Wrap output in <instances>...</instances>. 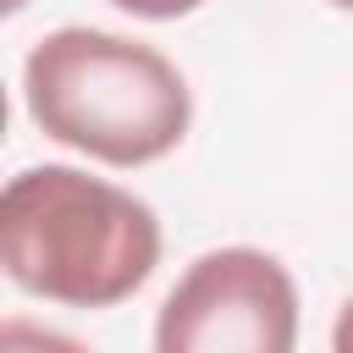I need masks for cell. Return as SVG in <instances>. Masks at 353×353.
Listing matches in <instances>:
<instances>
[{
  "label": "cell",
  "instance_id": "52a82bcc",
  "mask_svg": "<svg viewBox=\"0 0 353 353\" xmlns=\"http://www.w3.org/2000/svg\"><path fill=\"white\" fill-rule=\"evenodd\" d=\"M0 6H6V11H22V6H28V0H0Z\"/></svg>",
  "mask_w": 353,
  "mask_h": 353
},
{
  "label": "cell",
  "instance_id": "ba28073f",
  "mask_svg": "<svg viewBox=\"0 0 353 353\" xmlns=\"http://www.w3.org/2000/svg\"><path fill=\"white\" fill-rule=\"evenodd\" d=\"M331 6H336V11H353V0H331Z\"/></svg>",
  "mask_w": 353,
  "mask_h": 353
},
{
  "label": "cell",
  "instance_id": "5b68a950",
  "mask_svg": "<svg viewBox=\"0 0 353 353\" xmlns=\"http://www.w3.org/2000/svg\"><path fill=\"white\" fill-rule=\"evenodd\" d=\"M110 6H121V11H132V17H143V22H176V17L199 11L204 0H110Z\"/></svg>",
  "mask_w": 353,
  "mask_h": 353
},
{
  "label": "cell",
  "instance_id": "6da1fadb",
  "mask_svg": "<svg viewBox=\"0 0 353 353\" xmlns=\"http://www.w3.org/2000/svg\"><path fill=\"white\" fill-rule=\"evenodd\" d=\"M33 127L99 165H154L193 127V88L176 61L105 28H55L22 61Z\"/></svg>",
  "mask_w": 353,
  "mask_h": 353
},
{
  "label": "cell",
  "instance_id": "7a4b0ae2",
  "mask_svg": "<svg viewBox=\"0 0 353 353\" xmlns=\"http://www.w3.org/2000/svg\"><path fill=\"white\" fill-rule=\"evenodd\" d=\"M6 276L66 309H110L160 265L154 210L77 165H28L0 193Z\"/></svg>",
  "mask_w": 353,
  "mask_h": 353
},
{
  "label": "cell",
  "instance_id": "277c9868",
  "mask_svg": "<svg viewBox=\"0 0 353 353\" xmlns=\"http://www.w3.org/2000/svg\"><path fill=\"white\" fill-rule=\"evenodd\" d=\"M0 353H88V347L72 342L66 331H50V325H33V320L11 314L0 325Z\"/></svg>",
  "mask_w": 353,
  "mask_h": 353
},
{
  "label": "cell",
  "instance_id": "8992f818",
  "mask_svg": "<svg viewBox=\"0 0 353 353\" xmlns=\"http://www.w3.org/2000/svg\"><path fill=\"white\" fill-rule=\"evenodd\" d=\"M331 353H353V292L342 298V309L331 320Z\"/></svg>",
  "mask_w": 353,
  "mask_h": 353
},
{
  "label": "cell",
  "instance_id": "3957f363",
  "mask_svg": "<svg viewBox=\"0 0 353 353\" xmlns=\"http://www.w3.org/2000/svg\"><path fill=\"white\" fill-rule=\"evenodd\" d=\"M154 353H298V281L248 243L199 254L154 314Z\"/></svg>",
  "mask_w": 353,
  "mask_h": 353
}]
</instances>
